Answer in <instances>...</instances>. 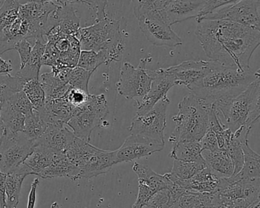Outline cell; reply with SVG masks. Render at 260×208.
<instances>
[{"instance_id":"6da1fadb","label":"cell","mask_w":260,"mask_h":208,"mask_svg":"<svg viewBox=\"0 0 260 208\" xmlns=\"http://www.w3.org/2000/svg\"><path fill=\"white\" fill-rule=\"evenodd\" d=\"M196 36L210 60L241 71L260 45L259 30L230 21H200Z\"/></svg>"},{"instance_id":"7a4b0ae2","label":"cell","mask_w":260,"mask_h":208,"mask_svg":"<svg viewBox=\"0 0 260 208\" xmlns=\"http://www.w3.org/2000/svg\"><path fill=\"white\" fill-rule=\"evenodd\" d=\"M259 77V70L255 72L251 69L241 71L210 60L208 72L189 91L212 105L219 100L237 96Z\"/></svg>"},{"instance_id":"3957f363","label":"cell","mask_w":260,"mask_h":208,"mask_svg":"<svg viewBox=\"0 0 260 208\" xmlns=\"http://www.w3.org/2000/svg\"><path fill=\"white\" fill-rule=\"evenodd\" d=\"M260 77L234 98L214 102L217 115L225 128L233 133L244 127L251 130L260 117Z\"/></svg>"},{"instance_id":"277c9868","label":"cell","mask_w":260,"mask_h":208,"mask_svg":"<svg viewBox=\"0 0 260 208\" xmlns=\"http://www.w3.org/2000/svg\"><path fill=\"white\" fill-rule=\"evenodd\" d=\"M211 105L193 94L179 103V112L173 116L176 127L169 138L172 144L181 141H199L208 129V115Z\"/></svg>"},{"instance_id":"5b68a950","label":"cell","mask_w":260,"mask_h":208,"mask_svg":"<svg viewBox=\"0 0 260 208\" xmlns=\"http://www.w3.org/2000/svg\"><path fill=\"white\" fill-rule=\"evenodd\" d=\"M76 37L81 51H104L109 63L122 58L125 45L118 21L108 17L96 21L90 26L80 28Z\"/></svg>"},{"instance_id":"8992f818","label":"cell","mask_w":260,"mask_h":208,"mask_svg":"<svg viewBox=\"0 0 260 208\" xmlns=\"http://www.w3.org/2000/svg\"><path fill=\"white\" fill-rule=\"evenodd\" d=\"M108 114L109 107L104 94H90L87 102L75 109L66 125L77 137L89 142L92 130L101 125Z\"/></svg>"},{"instance_id":"52a82bcc","label":"cell","mask_w":260,"mask_h":208,"mask_svg":"<svg viewBox=\"0 0 260 208\" xmlns=\"http://www.w3.org/2000/svg\"><path fill=\"white\" fill-rule=\"evenodd\" d=\"M48 43L42 66H65L74 68L77 66L81 48L76 36H64L57 27L51 28L46 34Z\"/></svg>"},{"instance_id":"ba28073f","label":"cell","mask_w":260,"mask_h":208,"mask_svg":"<svg viewBox=\"0 0 260 208\" xmlns=\"http://www.w3.org/2000/svg\"><path fill=\"white\" fill-rule=\"evenodd\" d=\"M36 147V141L23 132L13 133L4 130L0 139V171L5 174L19 168Z\"/></svg>"},{"instance_id":"9c48e42d","label":"cell","mask_w":260,"mask_h":208,"mask_svg":"<svg viewBox=\"0 0 260 208\" xmlns=\"http://www.w3.org/2000/svg\"><path fill=\"white\" fill-rule=\"evenodd\" d=\"M147 59H141L138 67L130 63H123L118 81L116 83L117 91L119 95L127 99H133L140 102L150 90L152 78L146 70Z\"/></svg>"},{"instance_id":"30bf717a","label":"cell","mask_w":260,"mask_h":208,"mask_svg":"<svg viewBox=\"0 0 260 208\" xmlns=\"http://www.w3.org/2000/svg\"><path fill=\"white\" fill-rule=\"evenodd\" d=\"M170 98L160 100L144 115H136L129 127L131 134L140 135L165 144L164 130L167 127V109Z\"/></svg>"},{"instance_id":"8fae6325","label":"cell","mask_w":260,"mask_h":208,"mask_svg":"<svg viewBox=\"0 0 260 208\" xmlns=\"http://www.w3.org/2000/svg\"><path fill=\"white\" fill-rule=\"evenodd\" d=\"M259 10L260 0H240L235 4L214 10L196 21H230L260 31Z\"/></svg>"},{"instance_id":"7c38bea8","label":"cell","mask_w":260,"mask_h":208,"mask_svg":"<svg viewBox=\"0 0 260 208\" xmlns=\"http://www.w3.org/2000/svg\"><path fill=\"white\" fill-rule=\"evenodd\" d=\"M260 179L230 182L228 186L214 193L218 206L249 208L259 203Z\"/></svg>"},{"instance_id":"4fadbf2b","label":"cell","mask_w":260,"mask_h":208,"mask_svg":"<svg viewBox=\"0 0 260 208\" xmlns=\"http://www.w3.org/2000/svg\"><path fill=\"white\" fill-rule=\"evenodd\" d=\"M137 19L140 29L152 45L170 48L182 45V39L164 20L159 11L147 12Z\"/></svg>"},{"instance_id":"5bb4252c","label":"cell","mask_w":260,"mask_h":208,"mask_svg":"<svg viewBox=\"0 0 260 208\" xmlns=\"http://www.w3.org/2000/svg\"><path fill=\"white\" fill-rule=\"evenodd\" d=\"M58 6L54 2L39 4L28 2L19 7V16L29 24V39H43L48 29L49 16L57 10Z\"/></svg>"},{"instance_id":"9a60e30c","label":"cell","mask_w":260,"mask_h":208,"mask_svg":"<svg viewBox=\"0 0 260 208\" xmlns=\"http://www.w3.org/2000/svg\"><path fill=\"white\" fill-rule=\"evenodd\" d=\"M152 78L150 90L140 102L137 103V115H144L150 110L158 101L168 98L169 91L176 86L174 78L165 69L148 71Z\"/></svg>"},{"instance_id":"2e32d148","label":"cell","mask_w":260,"mask_h":208,"mask_svg":"<svg viewBox=\"0 0 260 208\" xmlns=\"http://www.w3.org/2000/svg\"><path fill=\"white\" fill-rule=\"evenodd\" d=\"M165 144L140 135L131 134L122 145L115 150L117 164L131 162L162 151Z\"/></svg>"},{"instance_id":"e0dca14e","label":"cell","mask_w":260,"mask_h":208,"mask_svg":"<svg viewBox=\"0 0 260 208\" xmlns=\"http://www.w3.org/2000/svg\"><path fill=\"white\" fill-rule=\"evenodd\" d=\"M179 185L187 191L214 194L230 184L228 178H223L218 173L206 166L188 180H179Z\"/></svg>"},{"instance_id":"ac0fdd59","label":"cell","mask_w":260,"mask_h":208,"mask_svg":"<svg viewBox=\"0 0 260 208\" xmlns=\"http://www.w3.org/2000/svg\"><path fill=\"white\" fill-rule=\"evenodd\" d=\"M209 63L210 60H188L164 69L173 76L176 85L185 86L189 90L208 72Z\"/></svg>"},{"instance_id":"d6986e66","label":"cell","mask_w":260,"mask_h":208,"mask_svg":"<svg viewBox=\"0 0 260 208\" xmlns=\"http://www.w3.org/2000/svg\"><path fill=\"white\" fill-rule=\"evenodd\" d=\"M205 0H173L164 10L159 11L170 26L192 18H197L203 10Z\"/></svg>"},{"instance_id":"ffe728a7","label":"cell","mask_w":260,"mask_h":208,"mask_svg":"<svg viewBox=\"0 0 260 208\" xmlns=\"http://www.w3.org/2000/svg\"><path fill=\"white\" fill-rule=\"evenodd\" d=\"M76 136L67 125H48L46 131L36 141V146H42L60 153H66Z\"/></svg>"},{"instance_id":"44dd1931","label":"cell","mask_w":260,"mask_h":208,"mask_svg":"<svg viewBox=\"0 0 260 208\" xmlns=\"http://www.w3.org/2000/svg\"><path fill=\"white\" fill-rule=\"evenodd\" d=\"M54 27H57L64 36H77L80 28V19L73 6H58L57 10L51 13L47 33Z\"/></svg>"},{"instance_id":"7402d4cb","label":"cell","mask_w":260,"mask_h":208,"mask_svg":"<svg viewBox=\"0 0 260 208\" xmlns=\"http://www.w3.org/2000/svg\"><path fill=\"white\" fill-rule=\"evenodd\" d=\"M117 165L115 150L97 149L86 166L81 170L80 179H92L109 171L114 165Z\"/></svg>"},{"instance_id":"603a6c76","label":"cell","mask_w":260,"mask_h":208,"mask_svg":"<svg viewBox=\"0 0 260 208\" xmlns=\"http://www.w3.org/2000/svg\"><path fill=\"white\" fill-rule=\"evenodd\" d=\"M243 165L235 176L228 178L230 182L240 180L255 181L260 179V156L249 147L248 141L241 142Z\"/></svg>"},{"instance_id":"cb8c5ba5","label":"cell","mask_w":260,"mask_h":208,"mask_svg":"<svg viewBox=\"0 0 260 208\" xmlns=\"http://www.w3.org/2000/svg\"><path fill=\"white\" fill-rule=\"evenodd\" d=\"M38 176L44 179L65 177L77 181L80 179V170L68 159L65 153H57L52 163Z\"/></svg>"},{"instance_id":"d4e9b609","label":"cell","mask_w":260,"mask_h":208,"mask_svg":"<svg viewBox=\"0 0 260 208\" xmlns=\"http://www.w3.org/2000/svg\"><path fill=\"white\" fill-rule=\"evenodd\" d=\"M31 175L29 168L24 163L17 169L7 174L6 194L7 207L18 208L22 183L25 178Z\"/></svg>"},{"instance_id":"484cf974","label":"cell","mask_w":260,"mask_h":208,"mask_svg":"<svg viewBox=\"0 0 260 208\" xmlns=\"http://www.w3.org/2000/svg\"><path fill=\"white\" fill-rule=\"evenodd\" d=\"M44 39L35 40V45L31 50V56L27 64L16 74V77L23 80H39V72L42 66V58L45 55L46 44Z\"/></svg>"},{"instance_id":"4316f807","label":"cell","mask_w":260,"mask_h":208,"mask_svg":"<svg viewBox=\"0 0 260 208\" xmlns=\"http://www.w3.org/2000/svg\"><path fill=\"white\" fill-rule=\"evenodd\" d=\"M202 156L207 166L218 173L222 177L231 178L234 175V163L225 152L220 150L215 152L203 150Z\"/></svg>"},{"instance_id":"83f0119b","label":"cell","mask_w":260,"mask_h":208,"mask_svg":"<svg viewBox=\"0 0 260 208\" xmlns=\"http://www.w3.org/2000/svg\"><path fill=\"white\" fill-rule=\"evenodd\" d=\"M97 149V147H94L89 144V142H86L76 136L74 142L70 146L65 154L68 159L77 167L81 172V170L86 166Z\"/></svg>"},{"instance_id":"f1b7e54d","label":"cell","mask_w":260,"mask_h":208,"mask_svg":"<svg viewBox=\"0 0 260 208\" xmlns=\"http://www.w3.org/2000/svg\"><path fill=\"white\" fill-rule=\"evenodd\" d=\"M57 153H60L42 146H36L32 153L25 159L24 164L29 168L31 175L39 176L52 163Z\"/></svg>"},{"instance_id":"f546056e","label":"cell","mask_w":260,"mask_h":208,"mask_svg":"<svg viewBox=\"0 0 260 208\" xmlns=\"http://www.w3.org/2000/svg\"><path fill=\"white\" fill-rule=\"evenodd\" d=\"M214 194L186 191L170 208H217Z\"/></svg>"},{"instance_id":"4dcf8cb0","label":"cell","mask_w":260,"mask_h":208,"mask_svg":"<svg viewBox=\"0 0 260 208\" xmlns=\"http://www.w3.org/2000/svg\"><path fill=\"white\" fill-rule=\"evenodd\" d=\"M133 171L138 176V182H144L157 191L168 189L170 186V179L167 174H158L152 170L148 165L135 162Z\"/></svg>"},{"instance_id":"1f68e13d","label":"cell","mask_w":260,"mask_h":208,"mask_svg":"<svg viewBox=\"0 0 260 208\" xmlns=\"http://www.w3.org/2000/svg\"><path fill=\"white\" fill-rule=\"evenodd\" d=\"M173 145L170 156L174 160L196 162L203 159L199 141H181Z\"/></svg>"},{"instance_id":"d6a6232c","label":"cell","mask_w":260,"mask_h":208,"mask_svg":"<svg viewBox=\"0 0 260 208\" xmlns=\"http://www.w3.org/2000/svg\"><path fill=\"white\" fill-rule=\"evenodd\" d=\"M1 120L4 124V130L13 133L23 132L25 115L13 109L7 101L3 102Z\"/></svg>"},{"instance_id":"836d02e7","label":"cell","mask_w":260,"mask_h":208,"mask_svg":"<svg viewBox=\"0 0 260 208\" xmlns=\"http://www.w3.org/2000/svg\"><path fill=\"white\" fill-rule=\"evenodd\" d=\"M206 166L204 159L196 162L174 160L170 173L179 180H188Z\"/></svg>"},{"instance_id":"e575fe53","label":"cell","mask_w":260,"mask_h":208,"mask_svg":"<svg viewBox=\"0 0 260 208\" xmlns=\"http://www.w3.org/2000/svg\"><path fill=\"white\" fill-rule=\"evenodd\" d=\"M109 59L104 51H81L77 66L85 71L94 73L102 64H109Z\"/></svg>"},{"instance_id":"d590c367","label":"cell","mask_w":260,"mask_h":208,"mask_svg":"<svg viewBox=\"0 0 260 208\" xmlns=\"http://www.w3.org/2000/svg\"><path fill=\"white\" fill-rule=\"evenodd\" d=\"M48 128V124L42 119L39 112L34 109L32 113L25 116L23 133L29 139L36 141L44 134Z\"/></svg>"},{"instance_id":"8d00e7d4","label":"cell","mask_w":260,"mask_h":208,"mask_svg":"<svg viewBox=\"0 0 260 208\" xmlns=\"http://www.w3.org/2000/svg\"><path fill=\"white\" fill-rule=\"evenodd\" d=\"M22 91L25 92L36 110L41 111L45 108L46 95L39 80L25 82Z\"/></svg>"},{"instance_id":"74e56055","label":"cell","mask_w":260,"mask_h":208,"mask_svg":"<svg viewBox=\"0 0 260 208\" xmlns=\"http://www.w3.org/2000/svg\"><path fill=\"white\" fill-rule=\"evenodd\" d=\"M24 84L25 82L16 76L0 77V101H7L13 94L22 91Z\"/></svg>"},{"instance_id":"f35d334b","label":"cell","mask_w":260,"mask_h":208,"mask_svg":"<svg viewBox=\"0 0 260 208\" xmlns=\"http://www.w3.org/2000/svg\"><path fill=\"white\" fill-rule=\"evenodd\" d=\"M19 0H5L0 7V31L13 24L19 16Z\"/></svg>"},{"instance_id":"ab89813d","label":"cell","mask_w":260,"mask_h":208,"mask_svg":"<svg viewBox=\"0 0 260 208\" xmlns=\"http://www.w3.org/2000/svg\"><path fill=\"white\" fill-rule=\"evenodd\" d=\"M93 73L85 71L83 68L75 66L71 68L68 78V85L72 88L80 89L86 92H89V82Z\"/></svg>"},{"instance_id":"60d3db41","label":"cell","mask_w":260,"mask_h":208,"mask_svg":"<svg viewBox=\"0 0 260 208\" xmlns=\"http://www.w3.org/2000/svg\"><path fill=\"white\" fill-rule=\"evenodd\" d=\"M173 0H132L134 13L138 17L149 11H161Z\"/></svg>"},{"instance_id":"b9f144b4","label":"cell","mask_w":260,"mask_h":208,"mask_svg":"<svg viewBox=\"0 0 260 208\" xmlns=\"http://www.w3.org/2000/svg\"><path fill=\"white\" fill-rule=\"evenodd\" d=\"M223 152L228 155L234 163V172L233 176H235L241 170L243 165V153L242 150L241 142L233 134L232 139Z\"/></svg>"},{"instance_id":"7bdbcfd3","label":"cell","mask_w":260,"mask_h":208,"mask_svg":"<svg viewBox=\"0 0 260 208\" xmlns=\"http://www.w3.org/2000/svg\"><path fill=\"white\" fill-rule=\"evenodd\" d=\"M7 101L13 109L23 114L25 116L32 113L35 109L31 101L22 90L13 94Z\"/></svg>"},{"instance_id":"ee69618b","label":"cell","mask_w":260,"mask_h":208,"mask_svg":"<svg viewBox=\"0 0 260 208\" xmlns=\"http://www.w3.org/2000/svg\"><path fill=\"white\" fill-rule=\"evenodd\" d=\"M173 203L169 190L164 189L153 194L142 208H170Z\"/></svg>"},{"instance_id":"f6af8a7d","label":"cell","mask_w":260,"mask_h":208,"mask_svg":"<svg viewBox=\"0 0 260 208\" xmlns=\"http://www.w3.org/2000/svg\"><path fill=\"white\" fill-rule=\"evenodd\" d=\"M90 93L86 92L80 89L71 87V89L67 92L63 98L75 109L82 107L87 102Z\"/></svg>"},{"instance_id":"bcb514c9","label":"cell","mask_w":260,"mask_h":208,"mask_svg":"<svg viewBox=\"0 0 260 208\" xmlns=\"http://www.w3.org/2000/svg\"><path fill=\"white\" fill-rule=\"evenodd\" d=\"M240 0H205V5L203 10L201 12L199 16L196 18L197 19L212 13L214 10H218L222 7H226V6L231 5V4H235Z\"/></svg>"},{"instance_id":"7dc6e473","label":"cell","mask_w":260,"mask_h":208,"mask_svg":"<svg viewBox=\"0 0 260 208\" xmlns=\"http://www.w3.org/2000/svg\"><path fill=\"white\" fill-rule=\"evenodd\" d=\"M14 50L17 51L20 57V69H22L29 60L32 47L27 39H22L16 44Z\"/></svg>"},{"instance_id":"c3c4849f","label":"cell","mask_w":260,"mask_h":208,"mask_svg":"<svg viewBox=\"0 0 260 208\" xmlns=\"http://www.w3.org/2000/svg\"><path fill=\"white\" fill-rule=\"evenodd\" d=\"M82 4L87 6L89 9L93 10L96 15V21L107 17L106 10L108 0H82Z\"/></svg>"},{"instance_id":"681fc988","label":"cell","mask_w":260,"mask_h":208,"mask_svg":"<svg viewBox=\"0 0 260 208\" xmlns=\"http://www.w3.org/2000/svg\"><path fill=\"white\" fill-rule=\"evenodd\" d=\"M202 150H209L211 152H215L218 150L217 136L216 133L211 129H208L202 139L199 141Z\"/></svg>"},{"instance_id":"f907efd6","label":"cell","mask_w":260,"mask_h":208,"mask_svg":"<svg viewBox=\"0 0 260 208\" xmlns=\"http://www.w3.org/2000/svg\"><path fill=\"white\" fill-rule=\"evenodd\" d=\"M39 183H40V181L39 179H35L31 183V189H30L29 194H28L27 208H36V200H37V190L39 188Z\"/></svg>"},{"instance_id":"816d5d0a","label":"cell","mask_w":260,"mask_h":208,"mask_svg":"<svg viewBox=\"0 0 260 208\" xmlns=\"http://www.w3.org/2000/svg\"><path fill=\"white\" fill-rule=\"evenodd\" d=\"M6 179L7 174L0 171V208H8L6 194Z\"/></svg>"},{"instance_id":"f5cc1de1","label":"cell","mask_w":260,"mask_h":208,"mask_svg":"<svg viewBox=\"0 0 260 208\" xmlns=\"http://www.w3.org/2000/svg\"><path fill=\"white\" fill-rule=\"evenodd\" d=\"M13 71L11 60H7L0 57V77L10 76Z\"/></svg>"},{"instance_id":"db71d44e","label":"cell","mask_w":260,"mask_h":208,"mask_svg":"<svg viewBox=\"0 0 260 208\" xmlns=\"http://www.w3.org/2000/svg\"><path fill=\"white\" fill-rule=\"evenodd\" d=\"M57 6H73L74 4H82L80 0H53Z\"/></svg>"},{"instance_id":"11a10c76","label":"cell","mask_w":260,"mask_h":208,"mask_svg":"<svg viewBox=\"0 0 260 208\" xmlns=\"http://www.w3.org/2000/svg\"><path fill=\"white\" fill-rule=\"evenodd\" d=\"M3 102L0 101V135L2 136L3 132H4V127L3 124L2 120H1V110H2Z\"/></svg>"},{"instance_id":"9f6ffc18","label":"cell","mask_w":260,"mask_h":208,"mask_svg":"<svg viewBox=\"0 0 260 208\" xmlns=\"http://www.w3.org/2000/svg\"><path fill=\"white\" fill-rule=\"evenodd\" d=\"M28 2L39 3V4H45V3L51 2L53 0H28Z\"/></svg>"},{"instance_id":"6f0895ef","label":"cell","mask_w":260,"mask_h":208,"mask_svg":"<svg viewBox=\"0 0 260 208\" xmlns=\"http://www.w3.org/2000/svg\"><path fill=\"white\" fill-rule=\"evenodd\" d=\"M50 208H60V206H59V204L57 202H54V203L51 204V207Z\"/></svg>"},{"instance_id":"680465c9","label":"cell","mask_w":260,"mask_h":208,"mask_svg":"<svg viewBox=\"0 0 260 208\" xmlns=\"http://www.w3.org/2000/svg\"><path fill=\"white\" fill-rule=\"evenodd\" d=\"M0 139H1V135H0Z\"/></svg>"},{"instance_id":"91938a15","label":"cell","mask_w":260,"mask_h":208,"mask_svg":"<svg viewBox=\"0 0 260 208\" xmlns=\"http://www.w3.org/2000/svg\"><path fill=\"white\" fill-rule=\"evenodd\" d=\"M80 1H81V3H82V0H80Z\"/></svg>"}]
</instances>
